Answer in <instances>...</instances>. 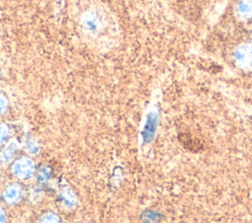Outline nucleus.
<instances>
[{
  "label": "nucleus",
  "instance_id": "f257e3e1",
  "mask_svg": "<svg viewBox=\"0 0 252 223\" xmlns=\"http://www.w3.org/2000/svg\"><path fill=\"white\" fill-rule=\"evenodd\" d=\"M80 24L85 33L91 36H97L103 32L107 26L105 16L96 8H90L83 12Z\"/></svg>",
  "mask_w": 252,
  "mask_h": 223
},
{
  "label": "nucleus",
  "instance_id": "f03ea898",
  "mask_svg": "<svg viewBox=\"0 0 252 223\" xmlns=\"http://www.w3.org/2000/svg\"><path fill=\"white\" fill-rule=\"evenodd\" d=\"M34 170L35 167L32 160L28 157H21L17 159L11 167L12 173L22 180L31 178L34 173Z\"/></svg>",
  "mask_w": 252,
  "mask_h": 223
},
{
  "label": "nucleus",
  "instance_id": "7ed1b4c3",
  "mask_svg": "<svg viewBox=\"0 0 252 223\" xmlns=\"http://www.w3.org/2000/svg\"><path fill=\"white\" fill-rule=\"evenodd\" d=\"M22 189L17 184H11L5 188L2 193V198L6 203L15 204L22 197Z\"/></svg>",
  "mask_w": 252,
  "mask_h": 223
},
{
  "label": "nucleus",
  "instance_id": "20e7f679",
  "mask_svg": "<svg viewBox=\"0 0 252 223\" xmlns=\"http://www.w3.org/2000/svg\"><path fill=\"white\" fill-rule=\"evenodd\" d=\"M234 8L238 17L245 21L252 19V0H236Z\"/></svg>",
  "mask_w": 252,
  "mask_h": 223
},
{
  "label": "nucleus",
  "instance_id": "39448f33",
  "mask_svg": "<svg viewBox=\"0 0 252 223\" xmlns=\"http://www.w3.org/2000/svg\"><path fill=\"white\" fill-rule=\"evenodd\" d=\"M236 60L240 63H251L252 62V45L244 44L241 45L235 52Z\"/></svg>",
  "mask_w": 252,
  "mask_h": 223
},
{
  "label": "nucleus",
  "instance_id": "423d86ee",
  "mask_svg": "<svg viewBox=\"0 0 252 223\" xmlns=\"http://www.w3.org/2000/svg\"><path fill=\"white\" fill-rule=\"evenodd\" d=\"M18 150V145L15 141H10L7 143L0 151V161L6 163L12 159Z\"/></svg>",
  "mask_w": 252,
  "mask_h": 223
},
{
  "label": "nucleus",
  "instance_id": "0eeeda50",
  "mask_svg": "<svg viewBox=\"0 0 252 223\" xmlns=\"http://www.w3.org/2000/svg\"><path fill=\"white\" fill-rule=\"evenodd\" d=\"M61 198L63 200V202L65 203L66 206L68 207H71L74 205L75 203V197L74 195L69 192V191H64L62 194H61Z\"/></svg>",
  "mask_w": 252,
  "mask_h": 223
},
{
  "label": "nucleus",
  "instance_id": "6e6552de",
  "mask_svg": "<svg viewBox=\"0 0 252 223\" xmlns=\"http://www.w3.org/2000/svg\"><path fill=\"white\" fill-rule=\"evenodd\" d=\"M9 137V128L6 124H0V144L4 143Z\"/></svg>",
  "mask_w": 252,
  "mask_h": 223
},
{
  "label": "nucleus",
  "instance_id": "1a4fd4ad",
  "mask_svg": "<svg viewBox=\"0 0 252 223\" xmlns=\"http://www.w3.org/2000/svg\"><path fill=\"white\" fill-rule=\"evenodd\" d=\"M41 221H44V222H58L60 221L59 217L57 215H55L54 213H51V212H47L45 214H43L41 216Z\"/></svg>",
  "mask_w": 252,
  "mask_h": 223
},
{
  "label": "nucleus",
  "instance_id": "9d476101",
  "mask_svg": "<svg viewBox=\"0 0 252 223\" xmlns=\"http://www.w3.org/2000/svg\"><path fill=\"white\" fill-rule=\"evenodd\" d=\"M7 106H8V101H7V98L5 97L4 94L0 93V114L4 113L7 109Z\"/></svg>",
  "mask_w": 252,
  "mask_h": 223
},
{
  "label": "nucleus",
  "instance_id": "9b49d317",
  "mask_svg": "<svg viewBox=\"0 0 252 223\" xmlns=\"http://www.w3.org/2000/svg\"><path fill=\"white\" fill-rule=\"evenodd\" d=\"M49 175H50V170H49L48 168H43V169L39 172L38 179H39V181L44 182V181H46V180L48 179Z\"/></svg>",
  "mask_w": 252,
  "mask_h": 223
},
{
  "label": "nucleus",
  "instance_id": "f8f14e48",
  "mask_svg": "<svg viewBox=\"0 0 252 223\" xmlns=\"http://www.w3.org/2000/svg\"><path fill=\"white\" fill-rule=\"evenodd\" d=\"M28 148H29V150H30L32 153H35V152L37 151V149H38V147L35 145L34 142H30V143L28 144Z\"/></svg>",
  "mask_w": 252,
  "mask_h": 223
},
{
  "label": "nucleus",
  "instance_id": "ddd939ff",
  "mask_svg": "<svg viewBox=\"0 0 252 223\" xmlns=\"http://www.w3.org/2000/svg\"><path fill=\"white\" fill-rule=\"evenodd\" d=\"M4 221H6V213L4 209L0 206V222H4Z\"/></svg>",
  "mask_w": 252,
  "mask_h": 223
}]
</instances>
